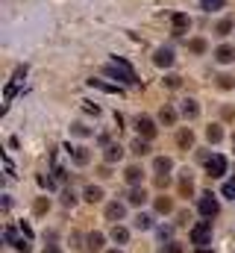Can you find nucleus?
<instances>
[{
	"instance_id": "nucleus-1",
	"label": "nucleus",
	"mask_w": 235,
	"mask_h": 253,
	"mask_svg": "<svg viewBox=\"0 0 235 253\" xmlns=\"http://www.w3.org/2000/svg\"><path fill=\"white\" fill-rule=\"evenodd\" d=\"M109 77H115V80H120V83H129V85H135V83H141L138 80V74L132 71V65L126 62V59H120V56H112V62L103 68Z\"/></svg>"
},
{
	"instance_id": "nucleus-2",
	"label": "nucleus",
	"mask_w": 235,
	"mask_h": 253,
	"mask_svg": "<svg viewBox=\"0 0 235 253\" xmlns=\"http://www.w3.org/2000/svg\"><path fill=\"white\" fill-rule=\"evenodd\" d=\"M191 245H194V248L212 245V221H197V224L191 227Z\"/></svg>"
},
{
	"instance_id": "nucleus-3",
	"label": "nucleus",
	"mask_w": 235,
	"mask_h": 253,
	"mask_svg": "<svg viewBox=\"0 0 235 253\" xmlns=\"http://www.w3.org/2000/svg\"><path fill=\"white\" fill-rule=\"evenodd\" d=\"M197 209H200V215L209 221V218H215V215L221 212V203H218V197H215L212 191H206V194H200V200H197Z\"/></svg>"
},
{
	"instance_id": "nucleus-4",
	"label": "nucleus",
	"mask_w": 235,
	"mask_h": 253,
	"mask_svg": "<svg viewBox=\"0 0 235 253\" xmlns=\"http://www.w3.org/2000/svg\"><path fill=\"white\" fill-rule=\"evenodd\" d=\"M206 174H209L212 180L224 177V174H227V156H221V153H212V156L206 159Z\"/></svg>"
},
{
	"instance_id": "nucleus-5",
	"label": "nucleus",
	"mask_w": 235,
	"mask_h": 253,
	"mask_svg": "<svg viewBox=\"0 0 235 253\" xmlns=\"http://www.w3.org/2000/svg\"><path fill=\"white\" fill-rule=\"evenodd\" d=\"M3 242H6L9 248H15V251L30 253V239H18V230H15V227H6V230H3Z\"/></svg>"
},
{
	"instance_id": "nucleus-6",
	"label": "nucleus",
	"mask_w": 235,
	"mask_h": 253,
	"mask_svg": "<svg viewBox=\"0 0 235 253\" xmlns=\"http://www.w3.org/2000/svg\"><path fill=\"white\" fill-rule=\"evenodd\" d=\"M135 129H138V135H141V138H147V141H150V138H156V121H153V118H147V115H138V118H135Z\"/></svg>"
},
{
	"instance_id": "nucleus-7",
	"label": "nucleus",
	"mask_w": 235,
	"mask_h": 253,
	"mask_svg": "<svg viewBox=\"0 0 235 253\" xmlns=\"http://www.w3.org/2000/svg\"><path fill=\"white\" fill-rule=\"evenodd\" d=\"M188 30H191V18H188L185 12H174V15H171V33H174V36H185Z\"/></svg>"
},
{
	"instance_id": "nucleus-8",
	"label": "nucleus",
	"mask_w": 235,
	"mask_h": 253,
	"mask_svg": "<svg viewBox=\"0 0 235 253\" xmlns=\"http://www.w3.org/2000/svg\"><path fill=\"white\" fill-rule=\"evenodd\" d=\"M179 112H182V118H188V121H194V118L200 115V103H197L194 97H185V100L179 103Z\"/></svg>"
},
{
	"instance_id": "nucleus-9",
	"label": "nucleus",
	"mask_w": 235,
	"mask_h": 253,
	"mask_svg": "<svg viewBox=\"0 0 235 253\" xmlns=\"http://www.w3.org/2000/svg\"><path fill=\"white\" fill-rule=\"evenodd\" d=\"M126 203L129 206H144L147 203V191L141 189V186H132V189L126 191Z\"/></svg>"
},
{
	"instance_id": "nucleus-10",
	"label": "nucleus",
	"mask_w": 235,
	"mask_h": 253,
	"mask_svg": "<svg viewBox=\"0 0 235 253\" xmlns=\"http://www.w3.org/2000/svg\"><path fill=\"white\" fill-rule=\"evenodd\" d=\"M153 62L159 65V68H171V65H174V50H171V47H159V50L153 53Z\"/></svg>"
},
{
	"instance_id": "nucleus-11",
	"label": "nucleus",
	"mask_w": 235,
	"mask_h": 253,
	"mask_svg": "<svg viewBox=\"0 0 235 253\" xmlns=\"http://www.w3.org/2000/svg\"><path fill=\"white\" fill-rule=\"evenodd\" d=\"M215 59L221 65H233L235 62V47L233 44H221V47L215 50Z\"/></svg>"
},
{
	"instance_id": "nucleus-12",
	"label": "nucleus",
	"mask_w": 235,
	"mask_h": 253,
	"mask_svg": "<svg viewBox=\"0 0 235 253\" xmlns=\"http://www.w3.org/2000/svg\"><path fill=\"white\" fill-rule=\"evenodd\" d=\"M123 180H126L129 186H141V183H144V171H141L138 165H129V168L123 171Z\"/></svg>"
},
{
	"instance_id": "nucleus-13",
	"label": "nucleus",
	"mask_w": 235,
	"mask_h": 253,
	"mask_svg": "<svg viewBox=\"0 0 235 253\" xmlns=\"http://www.w3.org/2000/svg\"><path fill=\"white\" fill-rule=\"evenodd\" d=\"M71 159H74V165H88L91 162V150L88 147H71Z\"/></svg>"
},
{
	"instance_id": "nucleus-14",
	"label": "nucleus",
	"mask_w": 235,
	"mask_h": 253,
	"mask_svg": "<svg viewBox=\"0 0 235 253\" xmlns=\"http://www.w3.org/2000/svg\"><path fill=\"white\" fill-rule=\"evenodd\" d=\"M123 215H126V206H123V203H109V206H106V221L118 224Z\"/></svg>"
},
{
	"instance_id": "nucleus-15",
	"label": "nucleus",
	"mask_w": 235,
	"mask_h": 253,
	"mask_svg": "<svg viewBox=\"0 0 235 253\" xmlns=\"http://www.w3.org/2000/svg\"><path fill=\"white\" fill-rule=\"evenodd\" d=\"M176 144H179V147H182V150H188V147H191V144H194V132H191V129H188V126H182V129H179V132H176Z\"/></svg>"
},
{
	"instance_id": "nucleus-16",
	"label": "nucleus",
	"mask_w": 235,
	"mask_h": 253,
	"mask_svg": "<svg viewBox=\"0 0 235 253\" xmlns=\"http://www.w3.org/2000/svg\"><path fill=\"white\" fill-rule=\"evenodd\" d=\"M179 191H182V197H188V194L194 191V177H191V171H182V177H179Z\"/></svg>"
},
{
	"instance_id": "nucleus-17",
	"label": "nucleus",
	"mask_w": 235,
	"mask_h": 253,
	"mask_svg": "<svg viewBox=\"0 0 235 253\" xmlns=\"http://www.w3.org/2000/svg\"><path fill=\"white\" fill-rule=\"evenodd\" d=\"M103 156H106V162L112 165V162H118V159L123 156V147H120V144H106V147H103Z\"/></svg>"
},
{
	"instance_id": "nucleus-18",
	"label": "nucleus",
	"mask_w": 235,
	"mask_h": 253,
	"mask_svg": "<svg viewBox=\"0 0 235 253\" xmlns=\"http://www.w3.org/2000/svg\"><path fill=\"white\" fill-rule=\"evenodd\" d=\"M109 236H112V242H115V245H126V242H129V230H126V227H120V224L112 227V233H109Z\"/></svg>"
},
{
	"instance_id": "nucleus-19",
	"label": "nucleus",
	"mask_w": 235,
	"mask_h": 253,
	"mask_svg": "<svg viewBox=\"0 0 235 253\" xmlns=\"http://www.w3.org/2000/svg\"><path fill=\"white\" fill-rule=\"evenodd\" d=\"M159 121L165 126H174L176 124V109L174 106H162V109H159Z\"/></svg>"
},
{
	"instance_id": "nucleus-20",
	"label": "nucleus",
	"mask_w": 235,
	"mask_h": 253,
	"mask_svg": "<svg viewBox=\"0 0 235 253\" xmlns=\"http://www.w3.org/2000/svg\"><path fill=\"white\" fill-rule=\"evenodd\" d=\"M233 30H235L233 18H221V21H218V27H215V36H221V39H224V36H230Z\"/></svg>"
},
{
	"instance_id": "nucleus-21",
	"label": "nucleus",
	"mask_w": 235,
	"mask_h": 253,
	"mask_svg": "<svg viewBox=\"0 0 235 253\" xmlns=\"http://www.w3.org/2000/svg\"><path fill=\"white\" fill-rule=\"evenodd\" d=\"M88 85H91V88H100V91H109V94H123V91H120V85H109V83H103V80H94V77L88 80Z\"/></svg>"
},
{
	"instance_id": "nucleus-22",
	"label": "nucleus",
	"mask_w": 235,
	"mask_h": 253,
	"mask_svg": "<svg viewBox=\"0 0 235 253\" xmlns=\"http://www.w3.org/2000/svg\"><path fill=\"white\" fill-rule=\"evenodd\" d=\"M85 242H88V251H91V253H100L106 239H103V233H88V239H85Z\"/></svg>"
},
{
	"instance_id": "nucleus-23",
	"label": "nucleus",
	"mask_w": 235,
	"mask_h": 253,
	"mask_svg": "<svg viewBox=\"0 0 235 253\" xmlns=\"http://www.w3.org/2000/svg\"><path fill=\"white\" fill-rule=\"evenodd\" d=\"M129 150H132L135 156H147V153H150V144H147V138H141V135H138V138L129 144Z\"/></svg>"
},
{
	"instance_id": "nucleus-24",
	"label": "nucleus",
	"mask_w": 235,
	"mask_h": 253,
	"mask_svg": "<svg viewBox=\"0 0 235 253\" xmlns=\"http://www.w3.org/2000/svg\"><path fill=\"white\" fill-rule=\"evenodd\" d=\"M156 212H159V215H171V212H174V200L165 197V194L156 197Z\"/></svg>"
},
{
	"instance_id": "nucleus-25",
	"label": "nucleus",
	"mask_w": 235,
	"mask_h": 253,
	"mask_svg": "<svg viewBox=\"0 0 235 253\" xmlns=\"http://www.w3.org/2000/svg\"><path fill=\"white\" fill-rule=\"evenodd\" d=\"M153 168H156V174H168V171L174 168V159H168V156H156Z\"/></svg>"
},
{
	"instance_id": "nucleus-26",
	"label": "nucleus",
	"mask_w": 235,
	"mask_h": 253,
	"mask_svg": "<svg viewBox=\"0 0 235 253\" xmlns=\"http://www.w3.org/2000/svg\"><path fill=\"white\" fill-rule=\"evenodd\" d=\"M82 197H85L88 203H100V200H103V189H100V186H88V189L82 191Z\"/></svg>"
},
{
	"instance_id": "nucleus-27",
	"label": "nucleus",
	"mask_w": 235,
	"mask_h": 253,
	"mask_svg": "<svg viewBox=\"0 0 235 253\" xmlns=\"http://www.w3.org/2000/svg\"><path fill=\"white\" fill-rule=\"evenodd\" d=\"M132 224H135V230H150V227H153V218L144 215V212H138V215L132 218Z\"/></svg>"
},
{
	"instance_id": "nucleus-28",
	"label": "nucleus",
	"mask_w": 235,
	"mask_h": 253,
	"mask_svg": "<svg viewBox=\"0 0 235 253\" xmlns=\"http://www.w3.org/2000/svg\"><path fill=\"white\" fill-rule=\"evenodd\" d=\"M206 138H209L212 144H218V141L224 138V129H221V124H212V126H206Z\"/></svg>"
},
{
	"instance_id": "nucleus-29",
	"label": "nucleus",
	"mask_w": 235,
	"mask_h": 253,
	"mask_svg": "<svg viewBox=\"0 0 235 253\" xmlns=\"http://www.w3.org/2000/svg\"><path fill=\"white\" fill-rule=\"evenodd\" d=\"M218 88H224V91L235 88V77H230V74H221V77H218Z\"/></svg>"
},
{
	"instance_id": "nucleus-30",
	"label": "nucleus",
	"mask_w": 235,
	"mask_h": 253,
	"mask_svg": "<svg viewBox=\"0 0 235 253\" xmlns=\"http://www.w3.org/2000/svg\"><path fill=\"white\" fill-rule=\"evenodd\" d=\"M224 3H227V0H200V6H203L206 12H218V9H224Z\"/></svg>"
},
{
	"instance_id": "nucleus-31",
	"label": "nucleus",
	"mask_w": 235,
	"mask_h": 253,
	"mask_svg": "<svg viewBox=\"0 0 235 253\" xmlns=\"http://www.w3.org/2000/svg\"><path fill=\"white\" fill-rule=\"evenodd\" d=\"M188 50H191V53H206V42H203V39H191V42H188Z\"/></svg>"
},
{
	"instance_id": "nucleus-32",
	"label": "nucleus",
	"mask_w": 235,
	"mask_h": 253,
	"mask_svg": "<svg viewBox=\"0 0 235 253\" xmlns=\"http://www.w3.org/2000/svg\"><path fill=\"white\" fill-rule=\"evenodd\" d=\"M221 194H224L227 200H235V177H233V180H227V183H224V189H221Z\"/></svg>"
},
{
	"instance_id": "nucleus-33",
	"label": "nucleus",
	"mask_w": 235,
	"mask_h": 253,
	"mask_svg": "<svg viewBox=\"0 0 235 253\" xmlns=\"http://www.w3.org/2000/svg\"><path fill=\"white\" fill-rule=\"evenodd\" d=\"M165 85H168V88H179V85H182V77H179V74H168V77H165Z\"/></svg>"
},
{
	"instance_id": "nucleus-34",
	"label": "nucleus",
	"mask_w": 235,
	"mask_h": 253,
	"mask_svg": "<svg viewBox=\"0 0 235 253\" xmlns=\"http://www.w3.org/2000/svg\"><path fill=\"white\" fill-rule=\"evenodd\" d=\"M74 203H77V194L71 189H65L62 191V206H74Z\"/></svg>"
},
{
	"instance_id": "nucleus-35",
	"label": "nucleus",
	"mask_w": 235,
	"mask_h": 253,
	"mask_svg": "<svg viewBox=\"0 0 235 253\" xmlns=\"http://www.w3.org/2000/svg\"><path fill=\"white\" fill-rule=\"evenodd\" d=\"M71 132H74V135H82V138H85V135H91V129H88L85 124H74V126H71Z\"/></svg>"
},
{
	"instance_id": "nucleus-36",
	"label": "nucleus",
	"mask_w": 235,
	"mask_h": 253,
	"mask_svg": "<svg viewBox=\"0 0 235 253\" xmlns=\"http://www.w3.org/2000/svg\"><path fill=\"white\" fill-rule=\"evenodd\" d=\"M82 109H85L88 115H100V106H97V103H88V100H85V106H82Z\"/></svg>"
},
{
	"instance_id": "nucleus-37",
	"label": "nucleus",
	"mask_w": 235,
	"mask_h": 253,
	"mask_svg": "<svg viewBox=\"0 0 235 253\" xmlns=\"http://www.w3.org/2000/svg\"><path fill=\"white\" fill-rule=\"evenodd\" d=\"M168 183H171V177H168V174H156V186H159V189H165Z\"/></svg>"
},
{
	"instance_id": "nucleus-38",
	"label": "nucleus",
	"mask_w": 235,
	"mask_h": 253,
	"mask_svg": "<svg viewBox=\"0 0 235 253\" xmlns=\"http://www.w3.org/2000/svg\"><path fill=\"white\" fill-rule=\"evenodd\" d=\"M36 212H39V215H44V212H47V200H44V197H39V200H36Z\"/></svg>"
},
{
	"instance_id": "nucleus-39",
	"label": "nucleus",
	"mask_w": 235,
	"mask_h": 253,
	"mask_svg": "<svg viewBox=\"0 0 235 253\" xmlns=\"http://www.w3.org/2000/svg\"><path fill=\"white\" fill-rule=\"evenodd\" d=\"M97 174H100V177H103V180H106V177H112V168H109V162H106V165H103V168H100V171H97Z\"/></svg>"
},
{
	"instance_id": "nucleus-40",
	"label": "nucleus",
	"mask_w": 235,
	"mask_h": 253,
	"mask_svg": "<svg viewBox=\"0 0 235 253\" xmlns=\"http://www.w3.org/2000/svg\"><path fill=\"white\" fill-rule=\"evenodd\" d=\"M159 239H162V242L171 239V227H159Z\"/></svg>"
},
{
	"instance_id": "nucleus-41",
	"label": "nucleus",
	"mask_w": 235,
	"mask_h": 253,
	"mask_svg": "<svg viewBox=\"0 0 235 253\" xmlns=\"http://www.w3.org/2000/svg\"><path fill=\"white\" fill-rule=\"evenodd\" d=\"M165 253H182V248H179V245H176V242H171V245H168V248H165Z\"/></svg>"
},
{
	"instance_id": "nucleus-42",
	"label": "nucleus",
	"mask_w": 235,
	"mask_h": 253,
	"mask_svg": "<svg viewBox=\"0 0 235 253\" xmlns=\"http://www.w3.org/2000/svg\"><path fill=\"white\" fill-rule=\"evenodd\" d=\"M21 233H24V239H33V230H30V224H21Z\"/></svg>"
},
{
	"instance_id": "nucleus-43",
	"label": "nucleus",
	"mask_w": 235,
	"mask_h": 253,
	"mask_svg": "<svg viewBox=\"0 0 235 253\" xmlns=\"http://www.w3.org/2000/svg\"><path fill=\"white\" fill-rule=\"evenodd\" d=\"M44 253H62V251H59L56 245H47V248H44Z\"/></svg>"
},
{
	"instance_id": "nucleus-44",
	"label": "nucleus",
	"mask_w": 235,
	"mask_h": 253,
	"mask_svg": "<svg viewBox=\"0 0 235 253\" xmlns=\"http://www.w3.org/2000/svg\"><path fill=\"white\" fill-rule=\"evenodd\" d=\"M233 150H235V135H233Z\"/></svg>"
},
{
	"instance_id": "nucleus-45",
	"label": "nucleus",
	"mask_w": 235,
	"mask_h": 253,
	"mask_svg": "<svg viewBox=\"0 0 235 253\" xmlns=\"http://www.w3.org/2000/svg\"><path fill=\"white\" fill-rule=\"evenodd\" d=\"M109 253H123V251H109Z\"/></svg>"
}]
</instances>
